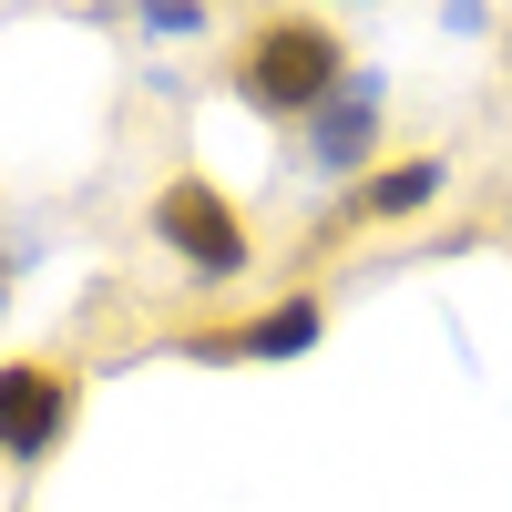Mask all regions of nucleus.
<instances>
[{
    "label": "nucleus",
    "instance_id": "nucleus-1",
    "mask_svg": "<svg viewBox=\"0 0 512 512\" xmlns=\"http://www.w3.org/2000/svg\"><path fill=\"white\" fill-rule=\"evenodd\" d=\"M226 82L256 123H308L318 103L349 93V41H338L318 11H267L246 21V41L226 52Z\"/></svg>",
    "mask_w": 512,
    "mask_h": 512
},
{
    "label": "nucleus",
    "instance_id": "nucleus-2",
    "mask_svg": "<svg viewBox=\"0 0 512 512\" xmlns=\"http://www.w3.org/2000/svg\"><path fill=\"white\" fill-rule=\"evenodd\" d=\"M144 226H154V246H164V256H185L205 287H236V277L256 267V236H246L236 195H226L216 175H164V185H154V205H144Z\"/></svg>",
    "mask_w": 512,
    "mask_h": 512
},
{
    "label": "nucleus",
    "instance_id": "nucleus-3",
    "mask_svg": "<svg viewBox=\"0 0 512 512\" xmlns=\"http://www.w3.org/2000/svg\"><path fill=\"white\" fill-rule=\"evenodd\" d=\"M328 338V308H318V287H287L267 297V308H246V318H195L175 338V359H205V369H236V359H308Z\"/></svg>",
    "mask_w": 512,
    "mask_h": 512
},
{
    "label": "nucleus",
    "instance_id": "nucleus-4",
    "mask_svg": "<svg viewBox=\"0 0 512 512\" xmlns=\"http://www.w3.org/2000/svg\"><path fill=\"white\" fill-rule=\"evenodd\" d=\"M72 410H82V379L72 359L52 349H31V359H0V461H52V441L72 431Z\"/></svg>",
    "mask_w": 512,
    "mask_h": 512
},
{
    "label": "nucleus",
    "instance_id": "nucleus-5",
    "mask_svg": "<svg viewBox=\"0 0 512 512\" xmlns=\"http://www.w3.org/2000/svg\"><path fill=\"white\" fill-rule=\"evenodd\" d=\"M441 185H451V164H441V154H390V164H369V175L328 205L318 246L369 236V226H410V216H431V205H441Z\"/></svg>",
    "mask_w": 512,
    "mask_h": 512
},
{
    "label": "nucleus",
    "instance_id": "nucleus-6",
    "mask_svg": "<svg viewBox=\"0 0 512 512\" xmlns=\"http://www.w3.org/2000/svg\"><path fill=\"white\" fill-rule=\"evenodd\" d=\"M369 154H379V82L359 72L338 103L308 113V164H328V175H349V185H359V175H369Z\"/></svg>",
    "mask_w": 512,
    "mask_h": 512
},
{
    "label": "nucleus",
    "instance_id": "nucleus-7",
    "mask_svg": "<svg viewBox=\"0 0 512 512\" xmlns=\"http://www.w3.org/2000/svg\"><path fill=\"white\" fill-rule=\"evenodd\" d=\"M144 21H154V31H195L205 0H144Z\"/></svg>",
    "mask_w": 512,
    "mask_h": 512
},
{
    "label": "nucleus",
    "instance_id": "nucleus-8",
    "mask_svg": "<svg viewBox=\"0 0 512 512\" xmlns=\"http://www.w3.org/2000/svg\"><path fill=\"white\" fill-rule=\"evenodd\" d=\"M0 308H11V256H0Z\"/></svg>",
    "mask_w": 512,
    "mask_h": 512
}]
</instances>
